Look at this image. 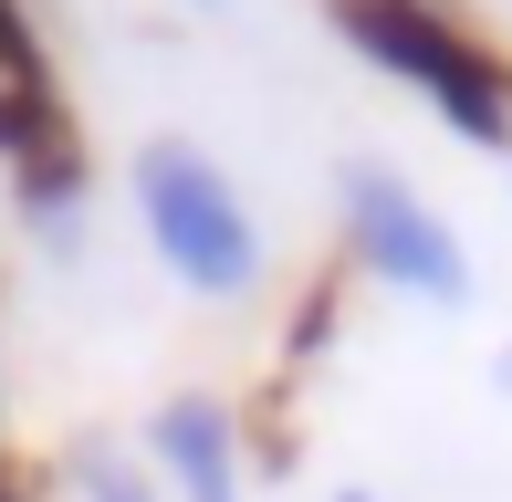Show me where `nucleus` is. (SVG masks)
Instances as JSON below:
<instances>
[{"label":"nucleus","instance_id":"8","mask_svg":"<svg viewBox=\"0 0 512 502\" xmlns=\"http://www.w3.org/2000/svg\"><path fill=\"white\" fill-rule=\"evenodd\" d=\"M189 11H220V0H189Z\"/></svg>","mask_w":512,"mask_h":502},{"label":"nucleus","instance_id":"5","mask_svg":"<svg viewBox=\"0 0 512 502\" xmlns=\"http://www.w3.org/2000/svg\"><path fill=\"white\" fill-rule=\"evenodd\" d=\"M147 450L178 502H241V429H230L220 398H168L147 419Z\"/></svg>","mask_w":512,"mask_h":502},{"label":"nucleus","instance_id":"4","mask_svg":"<svg viewBox=\"0 0 512 502\" xmlns=\"http://www.w3.org/2000/svg\"><path fill=\"white\" fill-rule=\"evenodd\" d=\"M335 220H345V272L418 293V304H471V251L398 168H377V157L335 168Z\"/></svg>","mask_w":512,"mask_h":502},{"label":"nucleus","instance_id":"7","mask_svg":"<svg viewBox=\"0 0 512 502\" xmlns=\"http://www.w3.org/2000/svg\"><path fill=\"white\" fill-rule=\"evenodd\" d=\"M335 502H387V492H335Z\"/></svg>","mask_w":512,"mask_h":502},{"label":"nucleus","instance_id":"2","mask_svg":"<svg viewBox=\"0 0 512 502\" xmlns=\"http://www.w3.org/2000/svg\"><path fill=\"white\" fill-rule=\"evenodd\" d=\"M126 199H136V231L147 251L178 272L209 304H241L262 293V220L241 210V189L220 178V157L189 147V136H147L126 168Z\"/></svg>","mask_w":512,"mask_h":502},{"label":"nucleus","instance_id":"1","mask_svg":"<svg viewBox=\"0 0 512 502\" xmlns=\"http://www.w3.org/2000/svg\"><path fill=\"white\" fill-rule=\"evenodd\" d=\"M335 42L366 53L377 74H398L460 147L512 157V53L481 32L460 0H324Z\"/></svg>","mask_w":512,"mask_h":502},{"label":"nucleus","instance_id":"3","mask_svg":"<svg viewBox=\"0 0 512 502\" xmlns=\"http://www.w3.org/2000/svg\"><path fill=\"white\" fill-rule=\"evenodd\" d=\"M0 178H11V210L42 241H74V220H84V136H74L63 74H53V53H42L21 0H0Z\"/></svg>","mask_w":512,"mask_h":502},{"label":"nucleus","instance_id":"6","mask_svg":"<svg viewBox=\"0 0 512 502\" xmlns=\"http://www.w3.org/2000/svg\"><path fill=\"white\" fill-rule=\"evenodd\" d=\"M84 502H157L147 471L136 461H105V450H84Z\"/></svg>","mask_w":512,"mask_h":502}]
</instances>
